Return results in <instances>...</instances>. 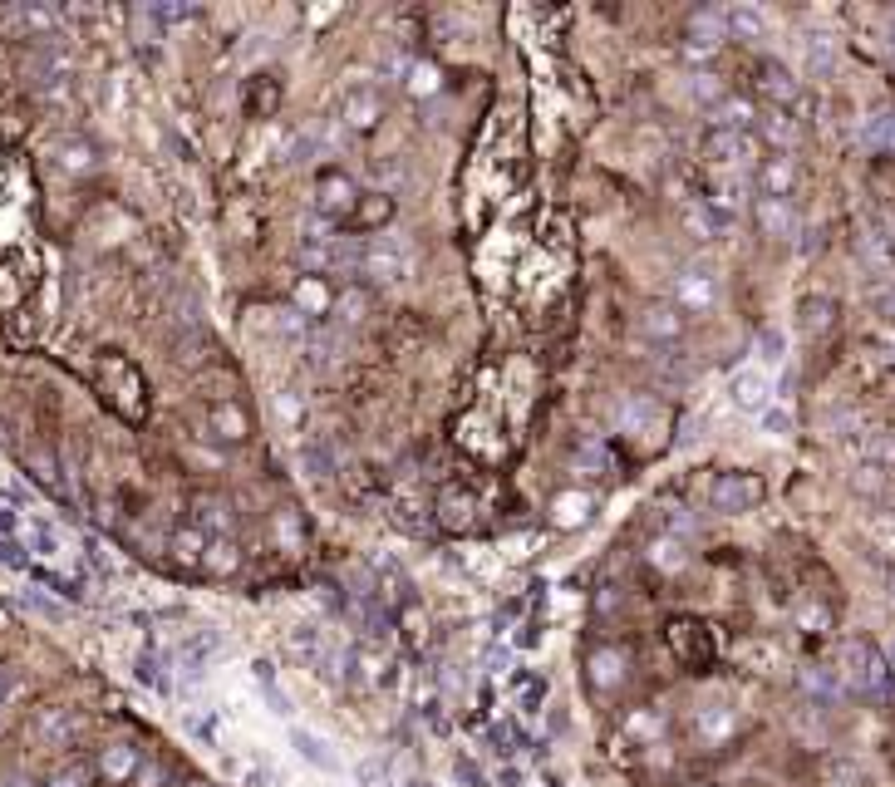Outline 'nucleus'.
<instances>
[{"mask_svg": "<svg viewBox=\"0 0 895 787\" xmlns=\"http://www.w3.org/2000/svg\"><path fill=\"white\" fill-rule=\"evenodd\" d=\"M841 679H846V694H861V699H876V704H891L895 699L891 655L876 640H866V635L841 645Z\"/></svg>", "mask_w": 895, "mask_h": 787, "instance_id": "nucleus-1", "label": "nucleus"}, {"mask_svg": "<svg viewBox=\"0 0 895 787\" xmlns=\"http://www.w3.org/2000/svg\"><path fill=\"white\" fill-rule=\"evenodd\" d=\"M689 227L704 232L709 242L728 237L738 227V182L733 178H699L689 197Z\"/></svg>", "mask_w": 895, "mask_h": 787, "instance_id": "nucleus-2", "label": "nucleus"}, {"mask_svg": "<svg viewBox=\"0 0 895 787\" xmlns=\"http://www.w3.org/2000/svg\"><path fill=\"white\" fill-rule=\"evenodd\" d=\"M359 182L340 168V163H330V168H320L315 173V212L335 227V232H345V222L355 217V207H359Z\"/></svg>", "mask_w": 895, "mask_h": 787, "instance_id": "nucleus-3", "label": "nucleus"}, {"mask_svg": "<svg viewBox=\"0 0 895 787\" xmlns=\"http://www.w3.org/2000/svg\"><path fill=\"white\" fill-rule=\"evenodd\" d=\"M359 271L379 286H404L414 276V246L399 237H374L369 246H359Z\"/></svg>", "mask_w": 895, "mask_h": 787, "instance_id": "nucleus-4", "label": "nucleus"}, {"mask_svg": "<svg viewBox=\"0 0 895 787\" xmlns=\"http://www.w3.org/2000/svg\"><path fill=\"white\" fill-rule=\"evenodd\" d=\"M379 119H384V89L374 79L340 84V123L350 133H369V128H379Z\"/></svg>", "mask_w": 895, "mask_h": 787, "instance_id": "nucleus-5", "label": "nucleus"}, {"mask_svg": "<svg viewBox=\"0 0 895 787\" xmlns=\"http://www.w3.org/2000/svg\"><path fill=\"white\" fill-rule=\"evenodd\" d=\"M699 148H704V163H709V168L728 173V168H738L743 158H753V133H748V128H733V123H709Z\"/></svg>", "mask_w": 895, "mask_h": 787, "instance_id": "nucleus-6", "label": "nucleus"}, {"mask_svg": "<svg viewBox=\"0 0 895 787\" xmlns=\"http://www.w3.org/2000/svg\"><path fill=\"white\" fill-rule=\"evenodd\" d=\"M763 478L758 473H714L709 483V507L714 512H753L763 502Z\"/></svg>", "mask_w": 895, "mask_h": 787, "instance_id": "nucleus-7", "label": "nucleus"}, {"mask_svg": "<svg viewBox=\"0 0 895 787\" xmlns=\"http://www.w3.org/2000/svg\"><path fill=\"white\" fill-rule=\"evenodd\" d=\"M728 399H733V409L738 414H768L773 409V379H768V369H758V364H743L733 379H728Z\"/></svg>", "mask_w": 895, "mask_h": 787, "instance_id": "nucleus-8", "label": "nucleus"}, {"mask_svg": "<svg viewBox=\"0 0 895 787\" xmlns=\"http://www.w3.org/2000/svg\"><path fill=\"white\" fill-rule=\"evenodd\" d=\"M674 305H679L684 315H709L718 305V276L704 271V266H684V271L674 276Z\"/></svg>", "mask_w": 895, "mask_h": 787, "instance_id": "nucleus-9", "label": "nucleus"}, {"mask_svg": "<svg viewBox=\"0 0 895 787\" xmlns=\"http://www.w3.org/2000/svg\"><path fill=\"white\" fill-rule=\"evenodd\" d=\"M753 192L758 197H777V202H792V192H797V163H792V153H768V158H758L753 163Z\"/></svg>", "mask_w": 895, "mask_h": 787, "instance_id": "nucleus-10", "label": "nucleus"}, {"mask_svg": "<svg viewBox=\"0 0 895 787\" xmlns=\"http://www.w3.org/2000/svg\"><path fill=\"white\" fill-rule=\"evenodd\" d=\"M753 222L763 237L773 242H792L802 232V217H797V202H777V197H753Z\"/></svg>", "mask_w": 895, "mask_h": 787, "instance_id": "nucleus-11", "label": "nucleus"}, {"mask_svg": "<svg viewBox=\"0 0 895 787\" xmlns=\"http://www.w3.org/2000/svg\"><path fill=\"white\" fill-rule=\"evenodd\" d=\"M640 335L650 340V345H679L684 335H689V315L679 310V305H645L640 310Z\"/></svg>", "mask_w": 895, "mask_h": 787, "instance_id": "nucleus-12", "label": "nucleus"}, {"mask_svg": "<svg viewBox=\"0 0 895 787\" xmlns=\"http://www.w3.org/2000/svg\"><path fill=\"white\" fill-rule=\"evenodd\" d=\"M758 94L773 104V109H797V99H802V84L792 79V69L787 64H777V60H763L758 64Z\"/></svg>", "mask_w": 895, "mask_h": 787, "instance_id": "nucleus-13", "label": "nucleus"}, {"mask_svg": "<svg viewBox=\"0 0 895 787\" xmlns=\"http://www.w3.org/2000/svg\"><path fill=\"white\" fill-rule=\"evenodd\" d=\"M202 428H207L217 443H246V433H251L246 414H241L237 404H227V399H217V404L202 409Z\"/></svg>", "mask_w": 895, "mask_h": 787, "instance_id": "nucleus-14", "label": "nucleus"}, {"mask_svg": "<svg viewBox=\"0 0 895 787\" xmlns=\"http://www.w3.org/2000/svg\"><path fill=\"white\" fill-rule=\"evenodd\" d=\"M222 655V635L212 630V625H202V630H187L182 635V645H178V660L187 674H202V669L212 665Z\"/></svg>", "mask_w": 895, "mask_h": 787, "instance_id": "nucleus-15", "label": "nucleus"}, {"mask_svg": "<svg viewBox=\"0 0 895 787\" xmlns=\"http://www.w3.org/2000/svg\"><path fill=\"white\" fill-rule=\"evenodd\" d=\"M620 428H625V433H635V438H655L659 428H664V409H659L655 399L635 394V399H625V404H620Z\"/></svg>", "mask_w": 895, "mask_h": 787, "instance_id": "nucleus-16", "label": "nucleus"}, {"mask_svg": "<svg viewBox=\"0 0 895 787\" xmlns=\"http://www.w3.org/2000/svg\"><path fill=\"white\" fill-rule=\"evenodd\" d=\"M394 217V202L384 197V192H364L355 207V217L345 222V237H364V232H379L384 222Z\"/></svg>", "mask_w": 895, "mask_h": 787, "instance_id": "nucleus-17", "label": "nucleus"}, {"mask_svg": "<svg viewBox=\"0 0 895 787\" xmlns=\"http://www.w3.org/2000/svg\"><path fill=\"white\" fill-rule=\"evenodd\" d=\"M684 35H689V50H699V55H709V50H718V45L728 40V25H723V10H699V15H689V25H684Z\"/></svg>", "mask_w": 895, "mask_h": 787, "instance_id": "nucleus-18", "label": "nucleus"}, {"mask_svg": "<svg viewBox=\"0 0 895 787\" xmlns=\"http://www.w3.org/2000/svg\"><path fill=\"white\" fill-rule=\"evenodd\" d=\"M291 748H296L310 768H320V773H340V758H335V748H330L320 733H310V728H291Z\"/></svg>", "mask_w": 895, "mask_h": 787, "instance_id": "nucleus-19", "label": "nucleus"}, {"mask_svg": "<svg viewBox=\"0 0 895 787\" xmlns=\"http://www.w3.org/2000/svg\"><path fill=\"white\" fill-rule=\"evenodd\" d=\"M723 25H728V40H763L768 35V15L758 5H728Z\"/></svg>", "mask_w": 895, "mask_h": 787, "instance_id": "nucleus-20", "label": "nucleus"}, {"mask_svg": "<svg viewBox=\"0 0 895 787\" xmlns=\"http://www.w3.org/2000/svg\"><path fill=\"white\" fill-rule=\"evenodd\" d=\"M802 689H807L817 704H836V699L846 694V679H841V669H832V665H812V669H802Z\"/></svg>", "mask_w": 895, "mask_h": 787, "instance_id": "nucleus-21", "label": "nucleus"}, {"mask_svg": "<svg viewBox=\"0 0 895 787\" xmlns=\"http://www.w3.org/2000/svg\"><path fill=\"white\" fill-rule=\"evenodd\" d=\"M25 542H30V556H40V561H55L64 551L60 527H50L45 517H30V522H25Z\"/></svg>", "mask_w": 895, "mask_h": 787, "instance_id": "nucleus-22", "label": "nucleus"}, {"mask_svg": "<svg viewBox=\"0 0 895 787\" xmlns=\"http://www.w3.org/2000/svg\"><path fill=\"white\" fill-rule=\"evenodd\" d=\"M99 768H104V778L128 783V778L138 773V748H128V743H109V748H104V758H99Z\"/></svg>", "mask_w": 895, "mask_h": 787, "instance_id": "nucleus-23", "label": "nucleus"}, {"mask_svg": "<svg viewBox=\"0 0 895 787\" xmlns=\"http://www.w3.org/2000/svg\"><path fill=\"white\" fill-rule=\"evenodd\" d=\"M861 138H866L876 153H895V114L891 109H881V114H871V119L861 123Z\"/></svg>", "mask_w": 895, "mask_h": 787, "instance_id": "nucleus-24", "label": "nucleus"}, {"mask_svg": "<svg viewBox=\"0 0 895 787\" xmlns=\"http://www.w3.org/2000/svg\"><path fill=\"white\" fill-rule=\"evenodd\" d=\"M133 679L148 684V689H158V694H173V679L163 674V660H158V655H138V660H133Z\"/></svg>", "mask_w": 895, "mask_h": 787, "instance_id": "nucleus-25", "label": "nucleus"}, {"mask_svg": "<svg viewBox=\"0 0 895 787\" xmlns=\"http://www.w3.org/2000/svg\"><path fill=\"white\" fill-rule=\"evenodd\" d=\"M782 355H787V340H782V330H758V369H773V364H782Z\"/></svg>", "mask_w": 895, "mask_h": 787, "instance_id": "nucleus-26", "label": "nucleus"}, {"mask_svg": "<svg viewBox=\"0 0 895 787\" xmlns=\"http://www.w3.org/2000/svg\"><path fill=\"white\" fill-rule=\"evenodd\" d=\"M832 310L836 305L827 301V296H822V301H802V330H807V335H822V330L832 325Z\"/></svg>", "mask_w": 895, "mask_h": 787, "instance_id": "nucleus-27", "label": "nucleus"}, {"mask_svg": "<svg viewBox=\"0 0 895 787\" xmlns=\"http://www.w3.org/2000/svg\"><path fill=\"white\" fill-rule=\"evenodd\" d=\"M300 463H305L315 478H330V473H335V458H330V448H320V443H300Z\"/></svg>", "mask_w": 895, "mask_h": 787, "instance_id": "nucleus-28", "label": "nucleus"}, {"mask_svg": "<svg viewBox=\"0 0 895 787\" xmlns=\"http://www.w3.org/2000/svg\"><path fill=\"white\" fill-rule=\"evenodd\" d=\"M355 783L359 787H389L394 783V778H389V763H384V758H364L355 768Z\"/></svg>", "mask_w": 895, "mask_h": 787, "instance_id": "nucleus-29", "label": "nucleus"}, {"mask_svg": "<svg viewBox=\"0 0 895 787\" xmlns=\"http://www.w3.org/2000/svg\"><path fill=\"white\" fill-rule=\"evenodd\" d=\"M0 566H10V571H30L35 561H30V551L20 537H0Z\"/></svg>", "mask_w": 895, "mask_h": 787, "instance_id": "nucleus-30", "label": "nucleus"}, {"mask_svg": "<svg viewBox=\"0 0 895 787\" xmlns=\"http://www.w3.org/2000/svg\"><path fill=\"white\" fill-rule=\"evenodd\" d=\"M556 512H561V527H576V522H586V512H591V497H561L556 502Z\"/></svg>", "mask_w": 895, "mask_h": 787, "instance_id": "nucleus-31", "label": "nucleus"}, {"mask_svg": "<svg viewBox=\"0 0 895 787\" xmlns=\"http://www.w3.org/2000/svg\"><path fill=\"white\" fill-rule=\"evenodd\" d=\"M763 433H768V438H787V433H792V414H787L782 404H773V409L763 414Z\"/></svg>", "mask_w": 895, "mask_h": 787, "instance_id": "nucleus-32", "label": "nucleus"}, {"mask_svg": "<svg viewBox=\"0 0 895 787\" xmlns=\"http://www.w3.org/2000/svg\"><path fill=\"white\" fill-rule=\"evenodd\" d=\"M40 733H45V738H64V733H69V719H64V709H50V714H40Z\"/></svg>", "mask_w": 895, "mask_h": 787, "instance_id": "nucleus-33", "label": "nucleus"}, {"mask_svg": "<svg viewBox=\"0 0 895 787\" xmlns=\"http://www.w3.org/2000/svg\"><path fill=\"white\" fill-rule=\"evenodd\" d=\"M20 601H25L30 610H40V615H60V606H55V601H45V596H35V591H25Z\"/></svg>", "mask_w": 895, "mask_h": 787, "instance_id": "nucleus-34", "label": "nucleus"}, {"mask_svg": "<svg viewBox=\"0 0 895 787\" xmlns=\"http://www.w3.org/2000/svg\"><path fill=\"white\" fill-rule=\"evenodd\" d=\"M20 532H25V522L15 512H0V537H20Z\"/></svg>", "mask_w": 895, "mask_h": 787, "instance_id": "nucleus-35", "label": "nucleus"}, {"mask_svg": "<svg viewBox=\"0 0 895 787\" xmlns=\"http://www.w3.org/2000/svg\"><path fill=\"white\" fill-rule=\"evenodd\" d=\"M541 699H546V679L527 689V714H537V709H541Z\"/></svg>", "mask_w": 895, "mask_h": 787, "instance_id": "nucleus-36", "label": "nucleus"}, {"mask_svg": "<svg viewBox=\"0 0 895 787\" xmlns=\"http://www.w3.org/2000/svg\"><path fill=\"white\" fill-rule=\"evenodd\" d=\"M50 787H84V778H79V773H64V778H55Z\"/></svg>", "mask_w": 895, "mask_h": 787, "instance_id": "nucleus-37", "label": "nucleus"}, {"mask_svg": "<svg viewBox=\"0 0 895 787\" xmlns=\"http://www.w3.org/2000/svg\"><path fill=\"white\" fill-rule=\"evenodd\" d=\"M10 689H15V679H10V674H5V669H0V704H5V699H10Z\"/></svg>", "mask_w": 895, "mask_h": 787, "instance_id": "nucleus-38", "label": "nucleus"}, {"mask_svg": "<svg viewBox=\"0 0 895 787\" xmlns=\"http://www.w3.org/2000/svg\"><path fill=\"white\" fill-rule=\"evenodd\" d=\"M891 665H895V645H891Z\"/></svg>", "mask_w": 895, "mask_h": 787, "instance_id": "nucleus-39", "label": "nucleus"}]
</instances>
